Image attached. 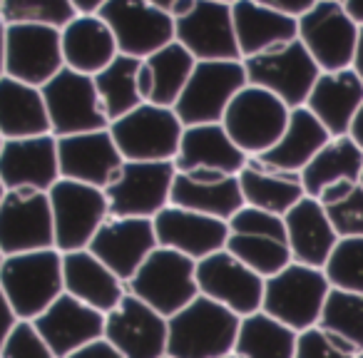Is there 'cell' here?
<instances>
[{
    "mask_svg": "<svg viewBox=\"0 0 363 358\" xmlns=\"http://www.w3.org/2000/svg\"><path fill=\"white\" fill-rule=\"evenodd\" d=\"M242 316L212 298L202 296L167 318L169 358H224L234 353Z\"/></svg>",
    "mask_w": 363,
    "mask_h": 358,
    "instance_id": "obj_1",
    "label": "cell"
},
{
    "mask_svg": "<svg viewBox=\"0 0 363 358\" xmlns=\"http://www.w3.org/2000/svg\"><path fill=\"white\" fill-rule=\"evenodd\" d=\"M0 289L6 291L18 318L33 321L60 293H65V286H62V254L52 247L40 249V252L6 257L0 264Z\"/></svg>",
    "mask_w": 363,
    "mask_h": 358,
    "instance_id": "obj_2",
    "label": "cell"
},
{
    "mask_svg": "<svg viewBox=\"0 0 363 358\" xmlns=\"http://www.w3.org/2000/svg\"><path fill=\"white\" fill-rule=\"evenodd\" d=\"M331 291L323 269L291 262L264 281L262 311L296 333L318 326L323 303Z\"/></svg>",
    "mask_w": 363,
    "mask_h": 358,
    "instance_id": "obj_3",
    "label": "cell"
},
{
    "mask_svg": "<svg viewBox=\"0 0 363 358\" xmlns=\"http://www.w3.org/2000/svg\"><path fill=\"white\" fill-rule=\"evenodd\" d=\"M127 291L169 318L199 296L197 262L174 249L157 247L127 281Z\"/></svg>",
    "mask_w": 363,
    "mask_h": 358,
    "instance_id": "obj_4",
    "label": "cell"
},
{
    "mask_svg": "<svg viewBox=\"0 0 363 358\" xmlns=\"http://www.w3.org/2000/svg\"><path fill=\"white\" fill-rule=\"evenodd\" d=\"M291 107L257 85H247L234 95L222 125L232 142L247 157H262L279 142L289 125Z\"/></svg>",
    "mask_w": 363,
    "mask_h": 358,
    "instance_id": "obj_5",
    "label": "cell"
},
{
    "mask_svg": "<svg viewBox=\"0 0 363 358\" xmlns=\"http://www.w3.org/2000/svg\"><path fill=\"white\" fill-rule=\"evenodd\" d=\"M184 125L172 107L142 102L110 125V135L127 162H174Z\"/></svg>",
    "mask_w": 363,
    "mask_h": 358,
    "instance_id": "obj_6",
    "label": "cell"
},
{
    "mask_svg": "<svg viewBox=\"0 0 363 358\" xmlns=\"http://www.w3.org/2000/svg\"><path fill=\"white\" fill-rule=\"evenodd\" d=\"M227 224V252L254 269L259 276L269 279L294 262L284 217L244 204Z\"/></svg>",
    "mask_w": 363,
    "mask_h": 358,
    "instance_id": "obj_7",
    "label": "cell"
},
{
    "mask_svg": "<svg viewBox=\"0 0 363 358\" xmlns=\"http://www.w3.org/2000/svg\"><path fill=\"white\" fill-rule=\"evenodd\" d=\"M247 70L242 60H204L194 65L192 77L182 90L172 110L184 127L222 122L229 102L247 87Z\"/></svg>",
    "mask_w": 363,
    "mask_h": 358,
    "instance_id": "obj_8",
    "label": "cell"
},
{
    "mask_svg": "<svg viewBox=\"0 0 363 358\" xmlns=\"http://www.w3.org/2000/svg\"><path fill=\"white\" fill-rule=\"evenodd\" d=\"M55 222V249L60 254L87 249L97 229L110 219L105 189L75 179H57L48 192Z\"/></svg>",
    "mask_w": 363,
    "mask_h": 358,
    "instance_id": "obj_9",
    "label": "cell"
},
{
    "mask_svg": "<svg viewBox=\"0 0 363 358\" xmlns=\"http://www.w3.org/2000/svg\"><path fill=\"white\" fill-rule=\"evenodd\" d=\"M40 92L50 120V135L70 137L110 130V120L102 110L95 80L90 75L62 67L50 82L40 87Z\"/></svg>",
    "mask_w": 363,
    "mask_h": 358,
    "instance_id": "obj_10",
    "label": "cell"
},
{
    "mask_svg": "<svg viewBox=\"0 0 363 358\" xmlns=\"http://www.w3.org/2000/svg\"><path fill=\"white\" fill-rule=\"evenodd\" d=\"M361 26L346 13L341 0H318L298 18V40L321 72L348 70L356 55Z\"/></svg>",
    "mask_w": 363,
    "mask_h": 358,
    "instance_id": "obj_11",
    "label": "cell"
},
{
    "mask_svg": "<svg viewBox=\"0 0 363 358\" xmlns=\"http://www.w3.org/2000/svg\"><path fill=\"white\" fill-rule=\"evenodd\" d=\"M242 62L249 85L269 90L281 102H286L291 110L306 105L308 95L321 75L316 60L308 55L298 38L281 47L262 52V55L247 57Z\"/></svg>",
    "mask_w": 363,
    "mask_h": 358,
    "instance_id": "obj_12",
    "label": "cell"
},
{
    "mask_svg": "<svg viewBox=\"0 0 363 358\" xmlns=\"http://www.w3.org/2000/svg\"><path fill=\"white\" fill-rule=\"evenodd\" d=\"M174 162H127L105 187L110 217L155 219L169 207L174 184Z\"/></svg>",
    "mask_w": 363,
    "mask_h": 358,
    "instance_id": "obj_13",
    "label": "cell"
},
{
    "mask_svg": "<svg viewBox=\"0 0 363 358\" xmlns=\"http://www.w3.org/2000/svg\"><path fill=\"white\" fill-rule=\"evenodd\" d=\"M55 247V222L48 192L11 189L0 204V252L3 257Z\"/></svg>",
    "mask_w": 363,
    "mask_h": 358,
    "instance_id": "obj_14",
    "label": "cell"
},
{
    "mask_svg": "<svg viewBox=\"0 0 363 358\" xmlns=\"http://www.w3.org/2000/svg\"><path fill=\"white\" fill-rule=\"evenodd\" d=\"M97 16L107 23L120 55L145 60L160 47L174 43V21L147 0H107Z\"/></svg>",
    "mask_w": 363,
    "mask_h": 358,
    "instance_id": "obj_15",
    "label": "cell"
},
{
    "mask_svg": "<svg viewBox=\"0 0 363 358\" xmlns=\"http://www.w3.org/2000/svg\"><path fill=\"white\" fill-rule=\"evenodd\" d=\"M264 281L254 269L239 262L227 249L209 254L207 259L197 262V289L202 296L232 308L237 316H252L262 311Z\"/></svg>",
    "mask_w": 363,
    "mask_h": 358,
    "instance_id": "obj_16",
    "label": "cell"
},
{
    "mask_svg": "<svg viewBox=\"0 0 363 358\" xmlns=\"http://www.w3.org/2000/svg\"><path fill=\"white\" fill-rule=\"evenodd\" d=\"M125 358H164L167 318L127 291L125 298L105 313V336Z\"/></svg>",
    "mask_w": 363,
    "mask_h": 358,
    "instance_id": "obj_17",
    "label": "cell"
},
{
    "mask_svg": "<svg viewBox=\"0 0 363 358\" xmlns=\"http://www.w3.org/2000/svg\"><path fill=\"white\" fill-rule=\"evenodd\" d=\"M65 67L60 30L48 26L6 28V75L43 87Z\"/></svg>",
    "mask_w": 363,
    "mask_h": 358,
    "instance_id": "obj_18",
    "label": "cell"
},
{
    "mask_svg": "<svg viewBox=\"0 0 363 358\" xmlns=\"http://www.w3.org/2000/svg\"><path fill=\"white\" fill-rule=\"evenodd\" d=\"M174 40L187 47L197 62L204 60H242L234 33L232 6L197 0L187 18L174 21Z\"/></svg>",
    "mask_w": 363,
    "mask_h": 358,
    "instance_id": "obj_19",
    "label": "cell"
},
{
    "mask_svg": "<svg viewBox=\"0 0 363 358\" xmlns=\"http://www.w3.org/2000/svg\"><path fill=\"white\" fill-rule=\"evenodd\" d=\"M157 244L155 222L140 217H110L92 237L87 252H92L122 281H130Z\"/></svg>",
    "mask_w": 363,
    "mask_h": 358,
    "instance_id": "obj_20",
    "label": "cell"
},
{
    "mask_svg": "<svg viewBox=\"0 0 363 358\" xmlns=\"http://www.w3.org/2000/svg\"><path fill=\"white\" fill-rule=\"evenodd\" d=\"M57 164H60V179H75L105 189L117 177L125 160L110 130H97L57 137Z\"/></svg>",
    "mask_w": 363,
    "mask_h": 358,
    "instance_id": "obj_21",
    "label": "cell"
},
{
    "mask_svg": "<svg viewBox=\"0 0 363 358\" xmlns=\"http://www.w3.org/2000/svg\"><path fill=\"white\" fill-rule=\"evenodd\" d=\"M152 222H155V234L160 247L174 249L184 257L194 259V262H202L209 254L227 249L229 224L224 219L207 217V214L169 204Z\"/></svg>",
    "mask_w": 363,
    "mask_h": 358,
    "instance_id": "obj_22",
    "label": "cell"
},
{
    "mask_svg": "<svg viewBox=\"0 0 363 358\" xmlns=\"http://www.w3.org/2000/svg\"><path fill=\"white\" fill-rule=\"evenodd\" d=\"M60 179L57 137L38 135L26 140H6L0 150V182L6 189H38L50 192Z\"/></svg>",
    "mask_w": 363,
    "mask_h": 358,
    "instance_id": "obj_23",
    "label": "cell"
},
{
    "mask_svg": "<svg viewBox=\"0 0 363 358\" xmlns=\"http://www.w3.org/2000/svg\"><path fill=\"white\" fill-rule=\"evenodd\" d=\"M33 326L57 358H67L77 348L105 336V313L70 293H60L40 316L33 318Z\"/></svg>",
    "mask_w": 363,
    "mask_h": 358,
    "instance_id": "obj_24",
    "label": "cell"
},
{
    "mask_svg": "<svg viewBox=\"0 0 363 358\" xmlns=\"http://www.w3.org/2000/svg\"><path fill=\"white\" fill-rule=\"evenodd\" d=\"M169 204L229 222L244 207V197L237 177L197 169L177 172Z\"/></svg>",
    "mask_w": 363,
    "mask_h": 358,
    "instance_id": "obj_25",
    "label": "cell"
},
{
    "mask_svg": "<svg viewBox=\"0 0 363 358\" xmlns=\"http://www.w3.org/2000/svg\"><path fill=\"white\" fill-rule=\"evenodd\" d=\"M249 160L252 157H247L234 145L222 122H212V125L184 127L179 152L174 157V169L177 172L204 169V172H219V174L237 177L247 167Z\"/></svg>",
    "mask_w": 363,
    "mask_h": 358,
    "instance_id": "obj_26",
    "label": "cell"
},
{
    "mask_svg": "<svg viewBox=\"0 0 363 358\" xmlns=\"http://www.w3.org/2000/svg\"><path fill=\"white\" fill-rule=\"evenodd\" d=\"M363 105V82L353 67L338 72H321L306 100V110L326 127L331 137L348 135L353 117Z\"/></svg>",
    "mask_w": 363,
    "mask_h": 358,
    "instance_id": "obj_27",
    "label": "cell"
},
{
    "mask_svg": "<svg viewBox=\"0 0 363 358\" xmlns=\"http://www.w3.org/2000/svg\"><path fill=\"white\" fill-rule=\"evenodd\" d=\"M291 259L306 267L323 269L338 244V234L326 209L316 197H303L284 214Z\"/></svg>",
    "mask_w": 363,
    "mask_h": 358,
    "instance_id": "obj_28",
    "label": "cell"
},
{
    "mask_svg": "<svg viewBox=\"0 0 363 358\" xmlns=\"http://www.w3.org/2000/svg\"><path fill=\"white\" fill-rule=\"evenodd\" d=\"M62 286L77 301L110 313L125 298V281L87 249L62 254Z\"/></svg>",
    "mask_w": 363,
    "mask_h": 358,
    "instance_id": "obj_29",
    "label": "cell"
},
{
    "mask_svg": "<svg viewBox=\"0 0 363 358\" xmlns=\"http://www.w3.org/2000/svg\"><path fill=\"white\" fill-rule=\"evenodd\" d=\"M232 18L242 60L281 47L298 38V18L284 16L254 0H237L232 6Z\"/></svg>",
    "mask_w": 363,
    "mask_h": 358,
    "instance_id": "obj_30",
    "label": "cell"
},
{
    "mask_svg": "<svg viewBox=\"0 0 363 358\" xmlns=\"http://www.w3.org/2000/svg\"><path fill=\"white\" fill-rule=\"evenodd\" d=\"M194 65H197V60L192 57V52L187 47H182L177 40L145 57L140 62V72H137V87H140L142 102L174 107L187 80L192 77Z\"/></svg>",
    "mask_w": 363,
    "mask_h": 358,
    "instance_id": "obj_31",
    "label": "cell"
},
{
    "mask_svg": "<svg viewBox=\"0 0 363 358\" xmlns=\"http://www.w3.org/2000/svg\"><path fill=\"white\" fill-rule=\"evenodd\" d=\"M60 43L65 67L90 77L120 55L115 35L100 16H77L60 30Z\"/></svg>",
    "mask_w": 363,
    "mask_h": 358,
    "instance_id": "obj_32",
    "label": "cell"
},
{
    "mask_svg": "<svg viewBox=\"0 0 363 358\" xmlns=\"http://www.w3.org/2000/svg\"><path fill=\"white\" fill-rule=\"evenodd\" d=\"M331 135L326 127L306 110V107H294L289 115V125L279 142L262 157H252L262 167L277 172H291V174H301V169L318 155Z\"/></svg>",
    "mask_w": 363,
    "mask_h": 358,
    "instance_id": "obj_33",
    "label": "cell"
},
{
    "mask_svg": "<svg viewBox=\"0 0 363 358\" xmlns=\"http://www.w3.org/2000/svg\"><path fill=\"white\" fill-rule=\"evenodd\" d=\"M0 135L3 140L50 135V120L40 87L8 75L0 77Z\"/></svg>",
    "mask_w": 363,
    "mask_h": 358,
    "instance_id": "obj_34",
    "label": "cell"
},
{
    "mask_svg": "<svg viewBox=\"0 0 363 358\" xmlns=\"http://www.w3.org/2000/svg\"><path fill=\"white\" fill-rule=\"evenodd\" d=\"M239 189L247 207L284 217L298 199L306 197L301 177L291 172H277L262 167L257 160H249L247 167L237 174Z\"/></svg>",
    "mask_w": 363,
    "mask_h": 358,
    "instance_id": "obj_35",
    "label": "cell"
},
{
    "mask_svg": "<svg viewBox=\"0 0 363 358\" xmlns=\"http://www.w3.org/2000/svg\"><path fill=\"white\" fill-rule=\"evenodd\" d=\"M363 172V150L348 135L331 137L318 150V155L301 169V184L306 197H318L328 184L343 182H361Z\"/></svg>",
    "mask_w": 363,
    "mask_h": 358,
    "instance_id": "obj_36",
    "label": "cell"
},
{
    "mask_svg": "<svg viewBox=\"0 0 363 358\" xmlns=\"http://www.w3.org/2000/svg\"><path fill=\"white\" fill-rule=\"evenodd\" d=\"M296 338L294 328L284 326L281 321L269 313L257 311L244 316L239 323L234 356L239 358H294L296 356Z\"/></svg>",
    "mask_w": 363,
    "mask_h": 358,
    "instance_id": "obj_37",
    "label": "cell"
},
{
    "mask_svg": "<svg viewBox=\"0 0 363 358\" xmlns=\"http://www.w3.org/2000/svg\"><path fill=\"white\" fill-rule=\"evenodd\" d=\"M140 62L142 60H137V57L117 55L105 70H100L92 77L97 87V97H100L102 110H105L110 125L142 105L140 87H137Z\"/></svg>",
    "mask_w": 363,
    "mask_h": 358,
    "instance_id": "obj_38",
    "label": "cell"
},
{
    "mask_svg": "<svg viewBox=\"0 0 363 358\" xmlns=\"http://www.w3.org/2000/svg\"><path fill=\"white\" fill-rule=\"evenodd\" d=\"M316 199L326 209L338 239L363 237V184L361 182H351V179L333 182Z\"/></svg>",
    "mask_w": 363,
    "mask_h": 358,
    "instance_id": "obj_39",
    "label": "cell"
},
{
    "mask_svg": "<svg viewBox=\"0 0 363 358\" xmlns=\"http://www.w3.org/2000/svg\"><path fill=\"white\" fill-rule=\"evenodd\" d=\"M318 326L363 351V293L331 289L323 303Z\"/></svg>",
    "mask_w": 363,
    "mask_h": 358,
    "instance_id": "obj_40",
    "label": "cell"
},
{
    "mask_svg": "<svg viewBox=\"0 0 363 358\" xmlns=\"http://www.w3.org/2000/svg\"><path fill=\"white\" fill-rule=\"evenodd\" d=\"M0 18L6 26H48L62 30L77 13L70 0H6Z\"/></svg>",
    "mask_w": 363,
    "mask_h": 358,
    "instance_id": "obj_41",
    "label": "cell"
},
{
    "mask_svg": "<svg viewBox=\"0 0 363 358\" xmlns=\"http://www.w3.org/2000/svg\"><path fill=\"white\" fill-rule=\"evenodd\" d=\"M331 289L363 293V237L338 239L323 267Z\"/></svg>",
    "mask_w": 363,
    "mask_h": 358,
    "instance_id": "obj_42",
    "label": "cell"
},
{
    "mask_svg": "<svg viewBox=\"0 0 363 358\" xmlns=\"http://www.w3.org/2000/svg\"><path fill=\"white\" fill-rule=\"evenodd\" d=\"M356 348L343 338L333 336L321 326H311L298 333L294 358H356Z\"/></svg>",
    "mask_w": 363,
    "mask_h": 358,
    "instance_id": "obj_43",
    "label": "cell"
},
{
    "mask_svg": "<svg viewBox=\"0 0 363 358\" xmlns=\"http://www.w3.org/2000/svg\"><path fill=\"white\" fill-rule=\"evenodd\" d=\"M0 358H57L33 321H18L8 341L0 348Z\"/></svg>",
    "mask_w": 363,
    "mask_h": 358,
    "instance_id": "obj_44",
    "label": "cell"
},
{
    "mask_svg": "<svg viewBox=\"0 0 363 358\" xmlns=\"http://www.w3.org/2000/svg\"><path fill=\"white\" fill-rule=\"evenodd\" d=\"M259 6H267L274 8V11L284 13V16H291V18H301L306 11H311L316 6L318 0H254Z\"/></svg>",
    "mask_w": 363,
    "mask_h": 358,
    "instance_id": "obj_45",
    "label": "cell"
},
{
    "mask_svg": "<svg viewBox=\"0 0 363 358\" xmlns=\"http://www.w3.org/2000/svg\"><path fill=\"white\" fill-rule=\"evenodd\" d=\"M67 358H125L107 338H97V341L87 343V346L77 348L75 353H70Z\"/></svg>",
    "mask_w": 363,
    "mask_h": 358,
    "instance_id": "obj_46",
    "label": "cell"
},
{
    "mask_svg": "<svg viewBox=\"0 0 363 358\" xmlns=\"http://www.w3.org/2000/svg\"><path fill=\"white\" fill-rule=\"evenodd\" d=\"M147 3L152 8H157V11H162L164 16H169L172 21H182L197 8V0H147Z\"/></svg>",
    "mask_w": 363,
    "mask_h": 358,
    "instance_id": "obj_47",
    "label": "cell"
},
{
    "mask_svg": "<svg viewBox=\"0 0 363 358\" xmlns=\"http://www.w3.org/2000/svg\"><path fill=\"white\" fill-rule=\"evenodd\" d=\"M18 321H21V318H18V313L13 311L6 291L0 289V348H3V343L8 341V336H11V331L16 328Z\"/></svg>",
    "mask_w": 363,
    "mask_h": 358,
    "instance_id": "obj_48",
    "label": "cell"
},
{
    "mask_svg": "<svg viewBox=\"0 0 363 358\" xmlns=\"http://www.w3.org/2000/svg\"><path fill=\"white\" fill-rule=\"evenodd\" d=\"M77 16H97L105 8L107 0H70Z\"/></svg>",
    "mask_w": 363,
    "mask_h": 358,
    "instance_id": "obj_49",
    "label": "cell"
},
{
    "mask_svg": "<svg viewBox=\"0 0 363 358\" xmlns=\"http://www.w3.org/2000/svg\"><path fill=\"white\" fill-rule=\"evenodd\" d=\"M348 137L363 150V105H361V110H358V115L353 117V125H351V130H348Z\"/></svg>",
    "mask_w": 363,
    "mask_h": 358,
    "instance_id": "obj_50",
    "label": "cell"
},
{
    "mask_svg": "<svg viewBox=\"0 0 363 358\" xmlns=\"http://www.w3.org/2000/svg\"><path fill=\"white\" fill-rule=\"evenodd\" d=\"M341 3H343V8H346L348 16H351L358 26H363V0H341Z\"/></svg>",
    "mask_w": 363,
    "mask_h": 358,
    "instance_id": "obj_51",
    "label": "cell"
},
{
    "mask_svg": "<svg viewBox=\"0 0 363 358\" xmlns=\"http://www.w3.org/2000/svg\"><path fill=\"white\" fill-rule=\"evenodd\" d=\"M353 72L361 77L363 82V26H361V33H358V43H356V55H353Z\"/></svg>",
    "mask_w": 363,
    "mask_h": 358,
    "instance_id": "obj_52",
    "label": "cell"
},
{
    "mask_svg": "<svg viewBox=\"0 0 363 358\" xmlns=\"http://www.w3.org/2000/svg\"><path fill=\"white\" fill-rule=\"evenodd\" d=\"M6 23L0 18V77L6 75Z\"/></svg>",
    "mask_w": 363,
    "mask_h": 358,
    "instance_id": "obj_53",
    "label": "cell"
},
{
    "mask_svg": "<svg viewBox=\"0 0 363 358\" xmlns=\"http://www.w3.org/2000/svg\"><path fill=\"white\" fill-rule=\"evenodd\" d=\"M6 194H8V189H6V184L0 182V204H3V199H6Z\"/></svg>",
    "mask_w": 363,
    "mask_h": 358,
    "instance_id": "obj_54",
    "label": "cell"
},
{
    "mask_svg": "<svg viewBox=\"0 0 363 358\" xmlns=\"http://www.w3.org/2000/svg\"><path fill=\"white\" fill-rule=\"evenodd\" d=\"M214 3H227V6H234L237 0H214Z\"/></svg>",
    "mask_w": 363,
    "mask_h": 358,
    "instance_id": "obj_55",
    "label": "cell"
},
{
    "mask_svg": "<svg viewBox=\"0 0 363 358\" xmlns=\"http://www.w3.org/2000/svg\"><path fill=\"white\" fill-rule=\"evenodd\" d=\"M3 142H6V140H3V135H0V150H3Z\"/></svg>",
    "mask_w": 363,
    "mask_h": 358,
    "instance_id": "obj_56",
    "label": "cell"
},
{
    "mask_svg": "<svg viewBox=\"0 0 363 358\" xmlns=\"http://www.w3.org/2000/svg\"><path fill=\"white\" fill-rule=\"evenodd\" d=\"M356 358H363V351H358V353H356Z\"/></svg>",
    "mask_w": 363,
    "mask_h": 358,
    "instance_id": "obj_57",
    "label": "cell"
},
{
    "mask_svg": "<svg viewBox=\"0 0 363 358\" xmlns=\"http://www.w3.org/2000/svg\"><path fill=\"white\" fill-rule=\"evenodd\" d=\"M224 358H239V356H234V353H229V356H224Z\"/></svg>",
    "mask_w": 363,
    "mask_h": 358,
    "instance_id": "obj_58",
    "label": "cell"
},
{
    "mask_svg": "<svg viewBox=\"0 0 363 358\" xmlns=\"http://www.w3.org/2000/svg\"><path fill=\"white\" fill-rule=\"evenodd\" d=\"M3 259H6V257H3V252H0V264H3Z\"/></svg>",
    "mask_w": 363,
    "mask_h": 358,
    "instance_id": "obj_59",
    "label": "cell"
},
{
    "mask_svg": "<svg viewBox=\"0 0 363 358\" xmlns=\"http://www.w3.org/2000/svg\"><path fill=\"white\" fill-rule=\"evenodd\" d=\"M3 3H6V0H0V8H3Z\"/></svg>",
    "mask_w": 363,
    "mask_h": 358,
    "instance_id": "obj_60",
    "label": "cell"
},
{
    "mask_svg": "<svg viewBox=\"0 0 363 358\" xmlns=\"http://www.w3.org/2000/svg\"><path fill=\"white\" fill-rule=\"evenodd\" d=\"M361 184H363V172H361Z\"/></svg>",
    "mask_w": 363,
    "mask_h": 358,
    "instance_id": "obj_61",
    "label": "cell"
},
{
    "mask_svg": "<svg viewBox=\"0 0 363 358\" xmlns=\"http://www.w3.org/2000/svg\"><path fill=\"white\" fill-rule=\"evenodd\" d=\"M164 358H169V356H164Z\"/></svg>",
    "mask_w": 363,
    "mask_h": 358,
    "instance_id": "obj_62",
    "label": "cell"
}]
</instances>
